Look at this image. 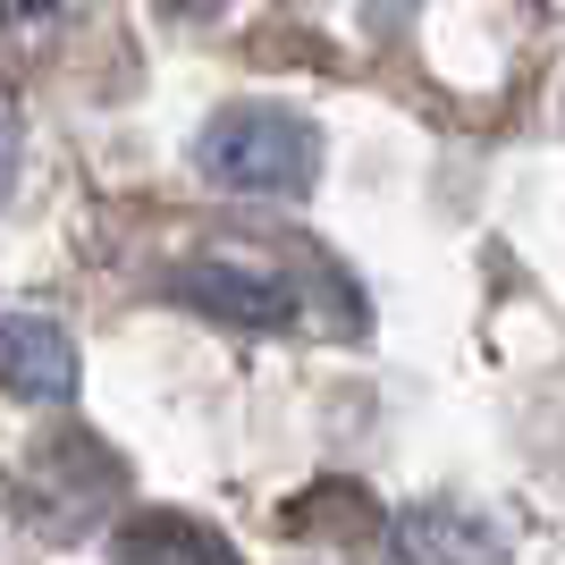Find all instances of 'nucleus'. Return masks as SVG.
Returning a JSON list of instances; mask_svg holds the SVG:
<instances>
[{"label":"nucleus","instance_id":"f257e3e1","mask_svg":"<svg viewBox=\"0 0 565 565\" xmlns=\"http://www.w3.org/2000/svg\"><path fill=\"white\" fill-rule=\"evenodd\" d=\"M194 169L228 194H262V203H296L321 169V136H312L305 110H279V102H228V110L203 118L194 136Z\"/></svg>","mask_w":565,"mask_h":565},{"label":"nucleus","instance_id":"f03ea898","mask_svg":"<svg viewBox=\"0 0 565 565\" xmlns=\"http://www.w3.org/2000/svg\"><path fill=\"white\" fill-rule=\"evenodd\" d=\"M169 287H178L194 312L228 321V330H287V321H296V287H287L270 262L212 254V262H186V270H178Z\"/></svg>","mask_w":565,"mask_h":565},{"label":"nucleus","instance_id":"7ed1b4c3","mask_svg":"<svg viewBox=\"0 0 565 565\" xmlns=\"http://www.w3.org/2000/svg\"><path fill=\"white\" fill-rule=\"evenodd\" d=\"M0 388L25 405H68L76 397V347L60 321L43 312H18V321H0Z\"/></svg>","mask_w":565,"mask_h":565},{"label":"nucleus","instance_id":"20e7f679","mask_svg":"<svg viewBox=\"0 0 565 565\" xmlns=\"http://www.w3.org/2000/svg\"><path fill=\"white\" fill-rule=\"evenodd\" d=\"M397 557L405 565H507V541H498L490 515H472L456 498H423L397 515Z\"/></svg>","mask_w":565,"mask_h":565},{"label":"nucleus","instance_id":"39448f33","mask_svg":"<svg viewBox=\"0 0 565 565\" xmlns=\"http://www.w3.org/2000/svg\"><path fill=\"white\" fill-rule=\"evenodd\" d=\"M118 565H236V548L220 541L212 523L178 515V507H143V515L118 523Z\"/></svg>","mask_w":565,"mask_h":565},{"label":"nucleus","instance_id":"423d86ee","mask_svg":"<svg viewBox=\"0 0 565 565\" xmlns=\"http://www.w3.org/2000/svg\"><path fill=\"white\" fill-rule=\"evenodd\" d=\"M9 178H18V127L0 118V194H9Z\"/></svg>","mask_w":565,"mask_h":565}]
</instances>
